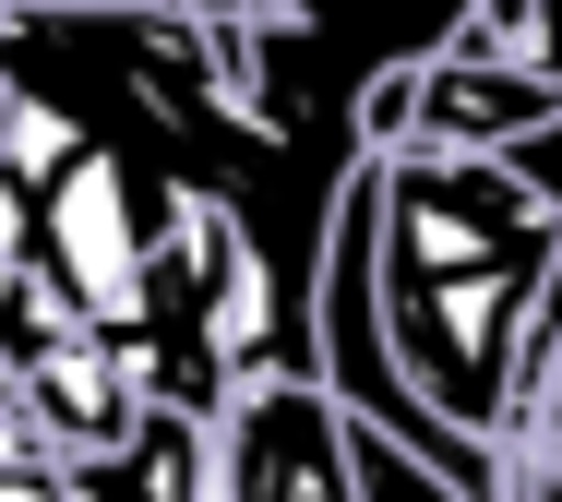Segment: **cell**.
<instances>
[{
  "label": "cell",
  "mask_w": 562,
  "mask_h": 502,
  "mask_svg": "<svg viewBox=\"0 0 562 502\" xmlns=\"http://www.w3.org/2000/svg\"><path fill=\"white\" fill-rule=\"evenodd\" d=\"M562 228L503 180V156H443V144H395L371 156V275H383V335L407 395L503 443L515 407V335L527 299L551 275Z\"/></svg>",
  "instance_id": "obj_1"
},
{
  "label": "cell",
  "mask_w": 562,
  "mask_h": 502,
  "mask_svg": "<svg viewBox=\"0 0 562 502\" xmlns=\"http://www.w3.org/2000/svg\"><path fill=\"white\" fill-rule=\"evenodd\" d=\"M24 204H36V263L72 299V323L144 335V311H156V168L85 132Z\"/></svg>",
  "instance_id": "obj_2"
},
{
  "label": "cell",
  "mask_w": 562,
  "mask_h": 502,
  "mask_svg": "<svg viewBox=\"0 0 562 502\" xmlns=\"http://www.w3.org/2000/svg\"><path fill=\"white\" fill-rule=\"evenodd\" d=\"M204 502H359L324 383H239L204 419Z\"/></svg>",
  "instance_id": "obj_3"
},
{
  "label": "cell",
  "mask_w": 562,
  "mask_h": 502,
  "mask_svg": "<svg viewBox=\"0 0 562 502\" xmlns=\"http://www.w3.org/2000/svg\"><path fill=\"white\" fill-rule=\"evenodd\" d=\"M562 109V84L515 48H467L443 36L419 60V96H407V144H443V156H503L515 132H539Z\"/></svg>",
  "instance_id": "obj_4"
},
{
  "label": "cell",
  "mask_w": 562,
  "mask_h": 502,
  "mask_svg": "<svg viewBox=\"0 0 562 502\" xmlns=\"http://www.w3.org/2000/svg\"><path fill=\"white\" fill-rule=\"evenodd\" d=\"M60 502H204V407H144L120 443L60 455Z\"/></svg>",
  "instance_id": "obj_5"
},
{
  "label": "cell",
  "mask_w": 562,
  "mask_h": 502,
  "mask_svg": "<svg viewBox=\"0 0 562 502\" xmlns=\"http://www.w3.org/2000/svg\"><path fill=\"white\" fill-rule=\"evenodd\" d=\"M347 479H359V502H467L443 467L395 455V443H383V431H359V419H347Z\"/></svg>",
  "instance_id": "obj_6"
},
{
  "label": "cell",
  "mask_w": 562,
  "mask_h": 502,
  "mask_svg": "<svg viewBox=\"0 0 562 502\" xmlns=\"http://www.w3.org/2000/svg\"><path fill=\"white\" fill-rule=\"evenodd\" d=\"M503 180H515V192L562 228V109H551L539 132H515V144H503Z\"/></svg>",
  "instance_id": "obj_7"
},
{
  "label": "cell",
  "mask_w": 562,
  "mask_h": 502,
  "mask_svg": "<svg viewBox=\"0 0 562 502\" xmlns=\"http://www.w3.org/2000/svg\"><path fill=\"white\" fill-rule=\"evenodd\" d=\"M562 431V347H551V372L527 383V395H515V419H503V443H551Z\"/></svg>",
  "instance_id": "obj_8"
},
{
  "label": "cell",
  "mask_w": 562,
  "mask_h": 502,
  "mask_svg": "<svg viewBox=\"0 0 562 502\" xmlns=\"http://www.w3.org/2000/svg\"><path fill=\"white\" fill-rule=\"evenodd\" d=\"M0 502H60V467H0Z\"/></svg>",
  "instance_id": "obj_9"
}]
</instances>
